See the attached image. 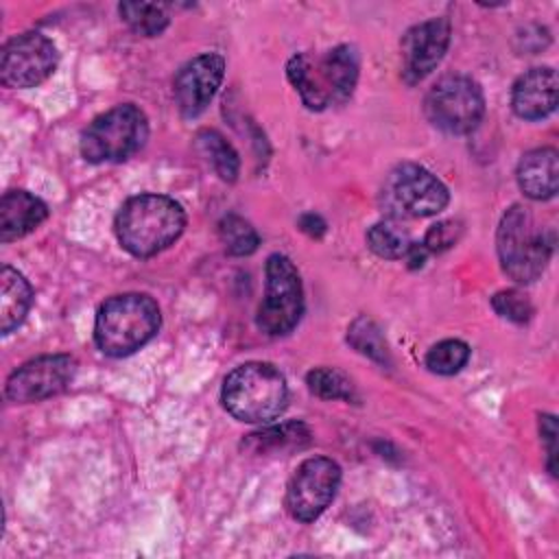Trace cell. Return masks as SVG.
Instances as JSON below:
<instances>
[{
    "mask_svg": "<svg viewBox=\"0 0 559 559\" xmlns=\"http://www.w3.org/2000/svg\"><path fill=\"white\" fill-rule=\"evenodd\" d=\"M118 11L129 28L142 37H155L168 26V13L164 4L120 2Z\"/></svg>",
    "mask_w": 559,
    "mask_h": 559,
    "instance_id": "22",
    "label": "cell"
},
{
    "mask_svg": "<svg viewBox=\"0 0 559 559\" xmlns=\"http://www.w3.org/2000/svg\"><path fill=\"white\" fill-rule=\"evenodd\" d=\"M450 201L441 179L419 164L395 166L382 186V205L391 218H424L439 214Z\"/></svg>",
    "mask_w": 559,
    "mask_h": 559,
    "instance_id": "7",
    "label": "cell"
},
{
    "mask_svg": "<svg viewBox=\"0 0 559 559\" xmlns=\"http://www.w3.org/2000/svg\"><path fill=\"white\" fill-rule=\"evenodd\" d=\"M48 216L46 203L26 192V190H9L0 201V240L11 242L35 227H39Z\"/></svg>",
    "mask_w": 559,
    "mask_h": 559,
    "instance_id": "17",
    "label": "cell"
},
{
    "mask_svg": "<svg viewBox=\"0 0 559 559\" xmlns=\"http://www.w3.org/2000/svg\"><path fill=\"white\" fill-rule=\"evenodd\" d=\"M347 341L354 349H358L360 354L369 356L371 360L384 365L389 362V352H386V343L382 338L380 328L367 319V317H358L349 330H347Z\"/></svg>",
    "mask_w": 559,
    "mask_h": 559,
    "instance_id": "25",
    "label": "cell"
},
{
    "mask_svg": "<svg viewBox=\"0 0 559 559\" xmlns=\"http://www.w3.org/2000/svg\"><path fill=\"white\" fill-rule=\"evenodd\" d=\"M310 441V430L301 421H284L280 426H271L258 432L247 435L242 441V448H247L253 454H266V452H282L293 448H304Z\"/></svg>",
    "mask_w": 559,
    "mask_h": 559,
    "instance_id": "19",
    "label": "cell"
},
{
    "mask_svg": "<svg viewBox=\"0 0 559 559\" xmlns=\"http://www.w3.org/2000/svg\"><path fill=\"white\" fill-rule=\"evenodd\" d=\"M148 138V120L133 103L116 105L96 116L81 133V155L92 164L122 162L138 153Z\"/></svg>",
    "mask_w": 559,
    "mask_h": 559,
    "instance_id": "6",
    "label": "cell"
},
{
    "mask_svg": "<svg viewBox=\"0 0 559 559\" xmlns=\"http://www.w3.org/2000/svg\"><path fill=\"white\" fill-rule=\"evenodd\" d=\"M450 46V22L432 17L408 28L402 37V76L406 83H417L428 76L443 59Z\"/></svg>",
    "mask_w": 559,
    "mask_h": 559,
    "instance_id": "13",
    "label": "cell"
},
{
    "mask_svg": "<svg viewBox=\"0 0 559 559\" xmlns=\"http://www.w3.org/2000/svg\"><path fill=\"white\" fill-rule=\"evenodd\" d=\"M186 227L183 207L166 194H135L122 203L116 216V236L124 251L151 258L170 247Z\"/></svg>",
    "mask_w": 559,
    "mask_h": 559,
    "instance_id": "1",
    "label": "cell"
},
{
    "mask_svg": "<svg viewBox=\"0 0 559 559\" xmlns=\"http://www.w3.org/2000/svg\"><path fill=\"white\" fill-rule=\"evenodd\" d=\"M221 400L225 411L238 421L264 424L286 408V378L271 362L251 360L236 367L225 378Z\"/></svg>",
    "mask_w": 559,
    "mask_h": 559,
    "instance_id": "4",
    "label": "cell"
},
{
    "mask_svg": "<svg viewBox=\"0 0 559 559\" xmlns=\"http://www.w3.org/2000/svg\"><path fill=\"white\" fill-rule=\"evenodd\" d=\"M218 236L231 255H249L258 249L260 236L255 227L238 214H227L218 223Z\"/></svg>",
    "mask_w": 559,
    "mask_h": 559,
    "instance_id": "23",
    "label": "cell"
},
{
    "mask_svg": "<svg viewBox=\"0 0 559 559\" xmlns=\"http://www.w3.org/2000/svg\"><path fill=\"white\" fill-rule=\"evenodd\" d=\"M59 52L52 39L41 33H22L9 39L0 55V81L7 87H35L57 68Z\"/></svg>",
    "mask_w": 559,
    "mask_h": 559,
    "instance_id": "11",
    "label": "cell"
},
{
    "mask_svg": "<svg viewBox=\"0 0 559 559\" xmlns=\"http://www.w3.org/2000/svg\"><path fill=\"white\" fill-rule=\"evenodd\" d=\"M225 74V59L216 52H205L190 59L175 76L173 94L175 103L186 118L199 116L214 94Z\"/></svg>",
    "mask_w": 559,
    "mask_h": 559,
    "instance_id": "14",
    "label": "cell"
},
{
    "mask_svg": "<svg viewBox=\"0 0 559 559\" xmlns=\"http://www.w3.org/2000/svg\"><path fill=\"white\" fill-rule=\"evenodd\" d=\"M304 312V288L290 258L273 253L266 260L264 299L255 314V325L266 336H284L295 330Z\"/></svg>",
    "mask_w": 559,
    "mask_h": 559,
    "instance_id": "8",
    "label": "cell"
},
{
    "mask_svg": "<svg viewBox=\"0 0 559 559\" xmlns=\"http://www.w3.org/2000/svg\"><path fill=\"white\" fill-rule=\"evenodd\" d=\"M467 360H469V347L459 338H445L432 345L426 354V367L439 376H452L461 371L467 365Z\"/></svg>",
    "mask_w": 559,
    "mask_h": 559,
    "instance_id": "24",
    "label": "cell"
},
{
    "mask_svg": "<svg viewBox=\"0 0 559 559\" xmlns=\"http://www.w3.org/2000/svg\"><path fill=\"white\" fill-rule=\"evenodd\" d=\"M539 435H542V441H546V454H548V472L555 476V456H557V450H555V441H557V424H555V417L552 415H542L539 417Z\"/></svg>",
    "mask_w": 559,
    "mask_h": 559,
    "instance_id": "29",
    "label": "cell"
},
{
    "mask_svg": "<svg viewBox=\"0 0 559 559\" xmlns=\"http://www.w3.org/2000/svg\"><path fill=\"white\" fill-rule=\"evenodd\" d=\"M159 306L151 295L122 293L109 297L96 312V347L111 358H122L146 345L159 330Z\"/></svg>",
    "mask_w": 559,
    "mask_h": 559,
    "instance_id": "2",
    "label": "cell"
},
{
    "mask_svg": "<svg viewBox=\"0 0 559 559\" xmlns=\"http://www.w3.org/2000/svg\"><path fill=\"white\" fill-rule=\"evenodd\" d=\"M496 247L502 271L518 284H531L544 273L552 255L555 234L539 227L528 207L513 205L500 218Z\"/></svg>",
    "mask_w": 559,
    "mask_h": 559,
    "instance_id": "5",
    "label": "cell"
},
{
    "mask_svg": "<svg viewBox=\"0 0 559 559\" xmlns=\"http://www.w3.org/2000/svg\"><path fill=\"white\" fill-rule=\"evenodd\" d=\"M424 111L426 118L445 133H469L478 127L485 114L483 90L469 76L448 74L426 94Z\"/></svg>",
    "mask_w": 559,
    "mask_h": 559,
    "instance_id": "9",
    "label": "cell"
},
{
    "mask_svg": "<svg viewBox=\"0 0 559 559\" xmlns=\"http://www.w3.org/2000/svg\"><path fill=\"white\" fill-rule=\"evenodd\" d=\"M520 190L533 201H546L557 194L559 186V155L552 146L533 148L522 155L518 170Z\"/></svg>",
    "mask_w": 559,
    "mask_h": 559,
    "instance_id": "16",
    "label": "cell"
},
{
    "mask_svg": "<svg viewBox=\"0 0 559 559\" xmlns=\"http://www.w3.org/2000/svg\"><path fill=\"white\" fill-rule=\"evenodd\" d=\"M33 304V288L26 277L11 269L2 266L0 271V332L9 334L15 330L28 314Z\"/></svg>",
    "mask_w": 559,
    "mask_h": 559,
    "instance_id": "18",
    "label": "cell"
},
{
    "mask_svg": "<svg viewBox=\"0 0 559 559\" xmlns=\"http://www.w3.org/2000/svg\"><path fill=\"white\" fill-rule=\"evenodd\" d=\"M461 236V225L454 221H441L437 225H432L424 238V247L428 249V253H437V251H445L450 249Z\"/></svg>",
    "mask_w": 559,
    "mask_h": 559,
    "instance_id": "28",
    "label": "cell"
},
{
    "mask_svg": "<svg viewBox=\"0 0 559 559\" xmlns=\"http://www.w3.org/2000/svg\"><path fill=\"white\" fill-rule=\"evenodd\" d=\"M306 382H308V389L323 397V400H354L356 393H354V386L352 382L336 369H330V367H317L312 369L308 376H306Z\"/></svg>",
    "mask_w": 559,
    "mask_h": 559,
    "instance_id": "26",
    "label": "cell"
},
{
    "mask_svg": "<svg viewBox=\"0 0 559 559\" xmlns=\"http://www.w3.org/2000/svg\"><path fill=\"white\" fill-rule=\"evenodd\" d=\"M76 373V360L68 354L37 356L22 367H17L4 384V395L9 402L28 404L41 402L66 391Z\"/></svg>",
    "mask_w": 559,
    "mask_h": 559,
    "instance_id": "12",
    "label": "cell"
},
{
    "mask_svg": "<svg viewBox=\"0 0 559 559\" xmlns=\"http://www.w3.org/2000/svg\"><path fill=\"white\" fill-rule=\"evenodd\" d=\"M341 467L328 456L306 459L288 480L286 509L297 522H314L334 500Z\"/></svg>",
    "mask_w": 559,
    "mask_h": 559,
    "instance_id": "10",
    "label": "cell"
},
{
    "mask_svg": "<svg viewBox=\"0 0 559 559\" xmlns=\"http://www.w3.org/2000/svg\"><path fill=\"white\" fill-rule=\"evenodd\" d=\"M288 81L308 109L321 111L332 103H345L358 81V55L352 46H336L319 59L295 55L286 66Z\"/></svg>",
    "mask_w": 559,
    "mask_h": 559,
    "instance_id": "3",
    "label": "cell"
},
{
    "mask_svg": "<svg viewBox=\"0 0 559 559\" xmlns=\"http://www.w3.org/2000/svg\"><path fill=\"white\" fill-rule=\"evenodd\" d=\"M199 153L207 159V164L214 168V173L223 181H236L240 170V159L234 146L214 129H201L194 138Z\"/></svg>",
    "mask_w": 559,
    "mask_h": 559,
    "instance_id": "20",
    "label": "cell"
},
{
    "mask_svg": "<svg viewBox=\"0 0 559 559\" xmlns=\"http://www.w3.org/2000/svg\"><path fill=\"white\" fill-rule=\"evenodd\" d=\"M299 229L306 231V234L312 236V238H319V236H323V231H325V221H323L319 214H304V216L299 218Z\"/></svg>",
    "mask_w": 559,
    "mask_h": 559,
    "instance_id": "30",
    "label": "cell"
},
{
    "mask_svg": "<svg viewBox=\"0 0 559 559\" xmlns=\"http://www.w3.org/2000/svg\"><path fill=\"white\" fill-rule=\"evenodd\" d=\"M411 234L397 223V218H386L369 227L367 245L369 249L384 260H402L413 247Z\"/></svg>",
    "mask_w": 559,
    "mask_h": 559,
    "instance_id": "21",
    "label": "cell"
},
{
    "mask_svg": "<svg viewBox=\"0 0 559 559\" xmlns=\"http://www.w3.org/2000/svg\"><path fill=\"white\" fill-rule=\"evenodd\" d=\"M557 72L552 68H531L511 90V107L524 120H542L557 107Z\"/></svg>",
    "mask_w": 559,
    "mask_h": 559,
    "instance_id": "15",
    "label": "cell"
},
{
    "mask_svg": "<svg viewBox=\"0 0 559 559\" xmlns=\"http://www.w3.org/2000/svg\"><path fill=\"white\" fill-rule=\"evenodd\" d=\"M491 306L500 317H504L513 323H526L533 317L531 299L518 288H507V290L496 293L491 297Z\"/></svg>",
    "mask_w": 559,
    "mask_h": 559,
    "instance_id": "27",
    "label": "cell"
}]
</instances>
